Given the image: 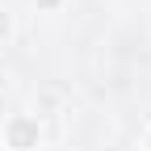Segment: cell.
<instances>
[{
    "instance_id": "6da1fadb",
    "label": "cell",
    "mask_w": 151,
    "mask_h": 151,
    "mask_svg": "<svg viewBox=\"0 0 151 151\" xmlns=\"http://www.w3.org/2000/svg\"><path fill=\"white\" fill-rule=\"evenodd\" d=\"M38 139H42V130H38V118H25V113H17V118L4 122V143L13 151H34Z\"/></svg>"
},
{
    "instance_id": "7a4b0ae2",
    "label": "cell",
    "mask_w": 151,
    "mask_h": 151,
    "mask_svg": "<svg viewBox=\"0 0 151 151\" xmlns=\"http://www.w3.org/2000/svg\"><path fill=\"white\" fill-rule=\"evenodd\" d=\"M9 29H13V21H9V13H0V42L9 38Z\"/></svg>"
},
{
    "instance_id": "277c9868",
    "label": "cell",
    "mask_w": 151,
    "mask_h": 151,
    "mask_svg": "<svg viewBox=\"0 0 151 151\" xmlns=\"http://www.w3.org/2000/svg\"><path fill=\"white\" fill-rule=\"evenodd\" d=\"M147 151H151V139H147Z\"/></svg>"
},
{
    "instance_id": "3957f363",
    "label": "cell",
    "mask_w": 151,
    "mask_h": 151,
    "mask_svg": "<svg viewBox=\"0 0 151 151\" xmlns=\"http://www.w3.org/2000/svg\"><path fill=\"white\" fill-rule=\"evenodd\" d=\"M38 4H42V9H59V0H38Z\"/></svg>"
}]
</instances>
